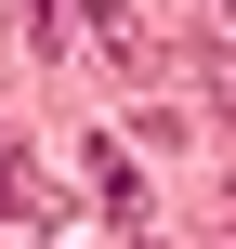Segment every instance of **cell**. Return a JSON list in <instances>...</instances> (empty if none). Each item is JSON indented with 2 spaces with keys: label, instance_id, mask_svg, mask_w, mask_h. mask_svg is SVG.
<instances>
[{
  "label": "cell",
  "instance_id": "cell-1",
  "mask_svg": "<svg viewBox=\"0 0 236 249\" xmlns=\"http://www.w3.org/2000/svg\"><path fill=\"white\" fill-rule=\"evenodd\" d=\"M26 210H39V171H26V158H0V223H26Z\"/></svg>",
  "mask_w": 236,
  "mask_h": 249
},
{
  "label": "cell",
  "instance_id": "cell-2",
  "mask_svg": "<svg viewBox=\"0 0 236 249\" xmlns=\"http://www.w3.org/2000/svg\"><path fill=\"white\" fill-rule=\"evenodd\" d=\"M184 66H197V92H210V105L236 118V53H184Z\"/></svg>",
  "mask_w": 236,
  "mask_h": 249
},
{
  "label": "cell",
  "instance_id": "cell-3",
  "mask_svg": "<svg viewBox=\"0 0 236 249\" xmlns=\"http://www.w3.org/2000/svg\"><path fill=\"white\" fill-rule=\"evenodd\" d=\"M210 13H223V39H236V0H210Z\"/></svg>",
  "mask_w": 236,
  "mask_h": 249
}]
</instances>
